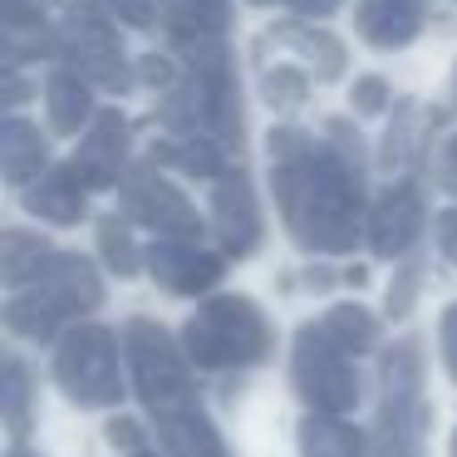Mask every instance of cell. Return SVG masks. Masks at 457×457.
<instances>
[]
</instances>
